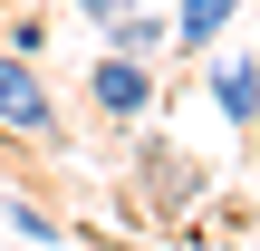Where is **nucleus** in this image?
Here are the masks:
<instances>
[{"instance_id": "39448f33", "label": "nucleus", "mask_w": 260, "mask_h": 251, "mask_svg": "<svg viewBox=\"0 0 260 251\" xmlns=\"http://www.w3.org/2000/svg\"><path fill=\"white\" fill-rule=\"evenodd\" d=\"M106 48H125V58H164V48H174V19H164V10H125V19L106 29Z\"/></svg>"}, {"instance_id": "0eeeda50", "label": "nucleus", "mask_w": 260, "mask_h": 251, "mask_svg": "<svg viewBox=\"0 0 260 251\" xmlns=\"http://www.w3.org/2000/svg\"><path fill=\"white\" fill-rule=\"evenodd\" d=\"M125 10H145V0H77V19H87V29H116Z\"/></svg>"}, {"instance_id": "7ed1b4c3", "label": "nucleus", "mask_w": 260, "mask_h": 251, "mask_svg": "<svg viewBox=\"0 0 260 251\" xmlns=\"http://www.w3.org/2000/svg\"><path fill=\"white\" fill-rule=\"evenodd\" d=\"M212 106H222V126L260 135V58L251 48H241V58H212Z\"/></svg>"}, {"instance_id": "6e6552de", "label": "nucleus", "mask_w": 260, "mask_h": 251, "mask_svg": "<svg viewBox=\"0 0 260 251\" xmlns=\"http://www.w3.org/2000/svg\"><path fill=\"white\" fill-rule=\"evenodd\" d=\"M0 19H10V0H0Z\"/></svg>"}, {"instance_id": "f257e3e1", "label": "nucleus", "mask_w": 260, "mask_h": 251, "mask_svg": "<svg viewBox=\"0 0 260 251\" xmlns=\"http://www.w3.org/2000/svg\"><path fill=\"white\" fill-rule=\"evenodd\" d=\"M0 135L10 145H58V106H48V68L0 48Z\"/></svg>"}, {"instance_id": "f03ea898", "label": "nucleus", "mask_w": 260, "mask_h": 251, "mask_svg": "<svg viewBox=\"0 0 260 251\" xmlns=\"http://www.w3.org/2000/svg\"><path fill=\"white\" fill-rule=\"evenodd\" d=\"M87 106H96L106 126H135V116H154V58H125V48H106V58L87 68Z\"/></svg>"}, {"instance_id": "1a4fd4ad", "label": "nucleus", "mask_w": 260, "mask_h": 251, "mask_svg": "<svg viewBox=\"0 0 260 251\" xmlns=\"http://www.w3.org/2000/svg\"><path fill=\"white\" fill-rule=\"evenodd\" d=\"M251 58H260V48H251Z\"/></svg>"}, {"instance_id": "20e7f679", "label": "nucleus", "mask_w": 260, "mask_h": 251, "mask_svg": "<svg viewBox=\"0 0 260 251\" xmlns=\"http://www.w3.org/2000/svg\"><path fill=\"white\" fill-rule=\"evenodd\" d=\"M232 19H241V0H174V48L183 58H212Z\"/></svg>"}, {"instance_id": "423d86ee", "label": "nucleus", "mask_w": 260, "mask_h": 251, "mask_svg": "<svg viewBox=\"0 0 260 251\" xmlns=\"http://www.w3.org/2000/svg\"><path fill=\"white\" fill-rule=\"evenodd\" d=\"M0 222H10L29 251H58V242H68V232H58V213H48V203H29V193H0Z\"/></svg>"}]
</instances>
